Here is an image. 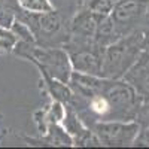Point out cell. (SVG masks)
Masks as SVG:
<instances>
[{"label":"cell","instance_id":"6da1fadb","mask_svg":"<svg viewBox=\"0 0 149 149\" xmlns=\"http://www.w3.org/2000/svg\"><path fill=\"white\" fill-rule=\"evenodd\" d=\"M69 85L73 91L69 106L90 127L100 121H136L143 103L124 78L112 79L73 72Z\"/></svg>","mask_w":149,"mask_h":149},{"label":"cell","instance_id":"7a4b0ae2","mask_svg":"<svg viewBox=\"0 0 149 149\" xmlns=\"http://www.w3.org/2000/svg\"><path fill=\"white\" fill-rule=\"evenodd\" d=\"M149 46V26L134 30L130 34L119 37L118 40L104 48L102 76L121 79L136 64L143 51Z\"/></svg>","mask_w":149,"mask_h":149},{"label":"cell","instance_id":"3957f363","mask_svg":"<svg viewBox=\"0 0 149 149\" xmlns=\"http://www.w3.org/2000/svg\"><path fill=\"white\" fill-rule=\"evenodd\" d=\"M12 54L18 58L29 61L34 67H42L51 76L60 81L67 84L70 82L73 67L70 63L69 52L63 46H43L34 42H18Z\"/></svg>","mask_w":149,"mask_h":149},{"label":"cell","instance_id":"277c9868","mask_svg":"<svg viewBox=\"0 0 149 149\" xmlns=\"http://www.w3.org/2000/svg\"><path fill=\"white\" fill-rule=\"evenodd\" d=\"M18 18L30 27L34 42L43 46H64L69 39L67 18L58 9L49 12H18Z\"/></svg>","mask_w":149,"mask_h":149},{"label":"cell","instance_id":"5b68a950","mask_svg":"<svg viewBox=\"0 0 149 149\" xmlns=\"http://www.w3.org/2000/svg\"><path fill=\"white\" fill-rule=\"evenodd\" d=\"M102 146L128 148L133 146L140 131L137 121H100L91 125Z\"/></svg>","mask_w":149,"mask_h":149},{"label":"cell","instance_id":"8992f818","mask_svg":"<svg viewBox=\"0 0 149 149\" xmlns=\"http://www.w3.org/2000/svg\"><path fill=\"white\" fill-rule=\"evenodd\" d=\"M148 6L149 0H119L115 3L110 17L119 37L146 27Z\"/></svg>","mask_w":149,"mask_h":149},{"label":"cell","instance_id":"52a82bcc","mask_svg":"<svg viewBox=\"0 0 149 149\" xmlns=\"http://www.w3.org/2000/svg\"><path fill=\"white\" fill-rule=\"evenodd\" d=\"M104 17H100L91 12L84 3L76 9V12L69 18V39L64 46H73V45H85L94 42L95 30L100 19ZM63 46V48H64Z\"/></svg>","mask_w":149,"mask_h":149},{"label":"cell","instance_id":"ba28073f","mask_svg":"<svg viewBox=\"0 0 149 149\" xmlns=\"http://www.w3.org/2000/svg\"><path fill=\"white\" fill-rule=\"evenodd\" d=\"M64 49L69 52L73 72L93 74V76H102L103 54H104L103 46L91 42L85 45L64 46Z\"/></svg>","mask_w":149,"mask_h":149},{"label":"cell","instance_id":"9c48e42d","mask_svg":"<svg viewBox=\"0 0 149 149\" xmlns=\"http://www.w3.org/2000/svg\"><path fill=\"white\" fill-rule=\"evenodd\" d=\"M66 116L63 119V127L73 139V146L78 148H102V143L98 140L94 130L86 125L81 119V116L74 112L70 106H66Z\"/></svg>","mask_w":149,"mask_h":149},{"label":"cell","instance_id":"30bf717a","mask_svg":"<svg viewBox=\"0 0 149 149\" xmlns=\"http://www.w3.org/2000/svg\"><path fill=\"white\" fill-rule=\"evenodd\" d=\"M19 137L26 142V145L34 148H72L73 146V139L66 131L63 124H52V125L48 127L45 133L39 134L37 137L24 136V134H21Z\"/></svg>","mask_w":149,"mask_h":149},{"label":"cell","instance_id":"8fae6325","mask_svg":"<svg viewBox=\"0 0 149 149\" xmlns=\"http://www.w3.org/2000/svg\"><path fill=\"white\" fill-rule=\"evenodd\" d=\"M66 104L61 103V102H57V100H52L49 98V102L42 104L40 107H37L34 112H33V122L39 131V134L45 133L48 130L49 125L52 124H63V119L66 116Z\"/></svg>","mask_w":149,"mask_h":149},{"label":"cell","instance_id":"7c38bea8","mask_svg":"<svg viewBox=\"0 0 149 149\" xmlns=\"http://www.w3.org/2000/svg\"><path fill=\"white\" fill-rule=\"evenodd\" d=\"M37 72H39V76H40V88L42 91L49 95V98L57 102L64 103L66 106L70 104L72 102V97H73V91L70 88V85L67 82H63L54 76H51L46 70H43L42 67H36Z\"/></svg>","mask_w":149,"mask_h":149},{"label":"cell","instance_id":"4fadbf2b","mask_svg":"<svg viewBox=\"0 0 149 149\" xmlns=\"http://www.w3.org/2000/svg\"><path fill=\"white\" fill-rule=\"evenodd\" d=\"M124 79L136 90L143 103L149 102V67L145 63L137 60L136 64L125 73Z\"/></svg>","mask_w":149,"mask_h":149},{"label":"cell","instance_id":"5bb4252c","mask_svg":"<svg viewBox=\"0 0 149 149\" xmlns=\"http://www.w3.org/2000/svg\"><path fill=\"white\" fill-rule=\"evenodd\" d=\"M118 39H119V34L115 29V24H113L112 17L107 15V17L102 18L100 22H98V26H97V30H95L94 43L106 48V46H109L110 43H113Z\"/></svg>","mask_w":149,"mask_h":149},{"label":"cell","instance_id":"9a60e30c","mask_svg":"<svg viewBox=\"0 0 149 149\" xmlns=\"http://www.w3.org/2000/svg\"><path fill=\"white\" fill-rule=\"evenodd\" d=\"M18 42V36L12 31V29L0 26V55L12 54Z\"/></svg>","mask_w":149,"mask_h":149},{"label":"cell","instance_id":"2e32d148","mask_svg":"<svg viewBox=\"0 0 149 149\" xmlns=\"http://www.w3.org/2000/svg\"><path fill=\"white\" fill-rule=\"evenodd\" d=\"M18 6L24 12H31V14H37V12H49L54 10L55 6L52 5L51 0H17Z\"/></svg>","mask_w":149,"mask_h":149},{"label":"cell","instance_id":"e0dca14e","mask_svg":"<svg viewBox=\"0 0 149 149\" xmlns=\"http://www.w3.org/2000/svg\"><path fill=\"white\" fill-rule=\"evenodd\" d=\"M91 12L100 15V17H107L112 14L115 6V0H84L82 2Z\"/></svg>","mask_w":149,"mask_h":149},{"label":"cell","instance_id":"ac0fdd59","mask_svg":"<svg viewBox=\"0 0 149 149\" xmlns=\"http://www.w3.org/2000/svg\"><path fill=\"white\" fill-rule=\"evenodd\" d=\"M136 121L139 122L140 128L149 125V102L142 103V106H140V109L137 112V115H136Z\"/></svg>","mask_w":149,"mask_h":149},{"label":"cell","instance_id":"d6986e66","mask_svg":"<svg viewBox=\"0 0 149 149\" xmlns=\"http://www.w3.org/2000/svg\"><path fill=\"white\" fill-rule=\"evenodd\" d=\"M133 146L137 148H149V125L148 127H142L137 137H136Z\"/></svg>","mask_w":149,"mask_h":149},{"label":"cell","instance_id":"ffe728a7","mask_svg":"<svg viewBox=\"0 0 149 149\" xmlns=\"http://www.w3.org/2000/svg\"><path fill=\"white\" fill-rule=\"evenodd\" d=\"M115 2H119V0H115Z\"/></svg>","mask_w":149,"mask_h":149}]
</instances>
